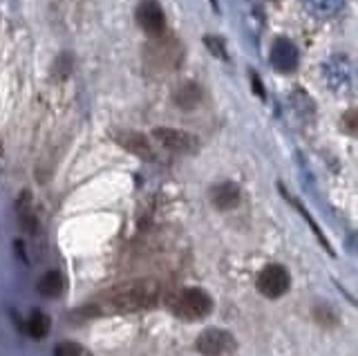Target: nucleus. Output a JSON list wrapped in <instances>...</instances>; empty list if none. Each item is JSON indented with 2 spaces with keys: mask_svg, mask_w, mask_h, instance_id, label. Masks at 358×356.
<instances>
[{
  "mask_svg": "<svg viewBox=\"0 0 358 356\" xmlns=\"http://www.w3.org/2000/svg\"><path fill=\"white\" fill-rule=\"evenodd\" d=\"M162 285L157 280H130L112 287L110 292L101 294L94 303L81 309L85 316H108V314H132V311L150 309L159 303Z\"/></svg>",
  "mask_w": 358,
  "mask_h": 356,
  "instance_id": "f257e3e1",
  "label": "nucleus"
},
{
  "mask_svg": "<svg viewBox=\"0 0 358 356\" xmlns=\"http://www.w3.org/2000/svg\"><path fill=\"white\" fill-rule=\"evenodd\" d=\"M168 307H171V311L177 318H182L186 322H195V320H204L213 311V298L199 287H186L171 298Z\"/></svg>",
  "mask_w": 358,
  "mask_h": 356,
  "instance_id": "f03ea898",
  "label": "nucleus"
},
{
  "mask_svg": "<svg viewBox=\"0 0 358 356\" xmlns=\"http://www.w3.org/2000/svg\"><path fill=\"white\" fill-rule=\"evenodd\" d=\"M322 74L327 79V85L334 92L347 94L354 87V65L345 54H336L327 63L322 65Z\"/></svg>",
  "mask_w": 358,
  "mask_h": 356,
  "instance_id": "7ed1b4c3",
  "label": "nucleus"
},
{
  "mask_svg": "<svg viewBox=\"0 0 358 356\" xmlns=\"http://www.w3.org/2000/svg\"><path fill=\"white\" fill-rule=\"evenodd\" d=\"M145 59H148V63L152 65V68L175 70L179 65V61L184 59V50L173 38L157 36V41L152 43V45H148V50H145Z\"/></svg>",
  "mask_w": 358,
  "mask_h": 356,
  "instance_id": "20e7f679",
  "label": "nucleus"
},
{
  "mask_svg": "<svg viewBox=\"0 0 358 356\" xmlns=\"http://www.w3.org/2000/svg\"><path fill=\"white\" fill-rule=\"evenodd\" d=\"M255 287L264 298H280L289 292L291 276L282 264H266L264 269L257 273Z\"/></svg>",
  "mask_w": 358,
  "mask_h": 356,
  "instance_id": "39448f33",
  "label": "nucleus"
},
{
  "mask_svg": "<svg viewBox=\"0 0 358 356\" xmlns=\"http://www.w3.org/2000/svg\"><path fill=\"white\" fill-rule=\"evenodd\" d=\"M195 350L201 356H229L235 350V339L227 329L208 327L195 339Z\"/></svg>",
  "mask_w": 358,
  "mask_h": 356,
  "instance_id": "423d86ee",
  "label": "nucleus"
},
{
  "mask_svg": "<svg viewBox=\"0 0 358 356\" xmlns=\"http://www.w3.org/2000/svg\"><path fill=\"white\" fill-rule=\"evenodd\" d=\"M137 23L148 36H152V38L164 36L166 16H164L162 5L157 3V0H143V3L137 7Z\"/></svg>",
  "mask_w": 358,
  "mask_h": 356,
  "instance_id": "0eeeda50",
  "label": "nucleus"
},
{
  "mask_svg": "<svg viewBox=\"0 0 358 356\" xmlns=\"http://www.w3.org/2000/svg\"><path fill=\"white\" fill-rule=\"evenodd\" d=\"M152 137L162 143L164 148L173 150V152H195L199 148L197 139L184 130H175V128H157L152 132Z\"/></svg>",
  "mask_w": 358,
  "mask_h": 356,
  "instance_id": "6e6552de",
  "label": "nucleus"
},
{
  "mask_svg": "<svg viewBox=\"0 0 358 356\" xmlns=\"http://www.w3.org/2000/svg\"><path fill=\"white\" fill-rule=\"evenodd\" d=\"M268 59H271V65L278 70V72H294L298 68V48L291 43L289 38H275L273 45H271V54H268Z\"/></svg>",
  "mask_w": 358,
  "mask_h": 356,
  "instance_id": "1a4fd4ad",
  "label": "nucleus"
},
{
  "mask_svg": "<svg viewBox=\"0 0 358 356\" xmlns=\"http://www.w3.org/2000/svg\"><path fill=\"white\" fill-rule=\"evenodd\" d=\"M210 202L217 211H231L238 206L240 202V186L233 182H222L217 186H213L210 191Z\"/></svg>",
  "mask_w": 358,
  "mask_h": 356,
  "instance_id": "9d476101",
  "label": "nucleus"
},
{
  "mask_svg": "<svg viewBox=\"0 0 358 356\" xmlns=\"http://www.w3.org/2000/svg\"><path fill=\"white\" fill-rule=\"evenodd\" d=\"M117 141L121 143L123 148H128L132 155H137V157L141 159H152V148H150V143L148 139H145L141 132H121V135L117 137Z\"/></svg>",
  "mask_w": 358,
  "mask_h": 356,
  "instance_id": "9b49d317",
  "label": "nucleus"
},
{
  "mask_svg": "<svg viewBox=\"0 0 358 356\" xmlns=\"http://www.w3.org/2000/svg\"><path fill=\"white\" fill-rule=\"evenodd\" d=\"M18 220L27 233H36L38 218H36V211H34V204H31V195L27 191L18 197Z\"/></svg>",
  "mask_w": 358,
  "mask_h": 356,
  "instance_id": "f8f14e48",
  "label": "nucleus"
},
{
  "mask_svg": "<svg viewBox=\"0 0 358 356\" xmlns=\"http://www.w3.org/2000/svg\"><path fill=\"white\" fill-rule=\"evenodd\" d=\"M302 3L313 18H331L341 12L345 0H302Z\"/></svg>",
  "mask_w": 358,
  "mask_h": 356,
  "instance_id": "ddd939ff",
  "label": "nucleus"
},
{
  "mask_svg": "<svg viewBox=\"0 0 358 356\" xmlns=\"http://www.w3.org/2000/svg\"><path fill=\"white\" fill-rule=\"evenodd\" d=\"M63 289H65V280H63V276L59 271H48L45 273L41 280H38V292L41 296L45 298H56V296H61L63 294Z\"/></svg>",
  "mask_w": 358,
  "mask_h": 356,
  "instance_id": "4468645a",
  "label": "nucleus"
},
{
  "mask_svg": "<svg viewBox=\"0 0 358 356\" xmlns=\"http://www.w3.org/2000/svg\"><path fill=\"white\" fill-rule=\"evenodd\" d=\"M50 327H52V320L48 314H43V311H31L29 318H27V332H29V336L31 339H45L50 334Z\"/></svg>",
  "mask_w": 358,
  "mask_h": 356,
  "instance_id": "2eb2a0df",
  "label": "nucleus"
},
{
  "mask_svg": "<svg viewBox=\"0 0 358 356\" xmlns=\"http://www.w3.org/2000/svg\"><path fill=\"white\" fill-rule=\"evenodd\" d=\"M199 99H201V92H199V87L195 83H184L179 90L175 92V104L179 108H195L199 104Z\"/></svg>",
  "mask_w": 358,
  "mask_h": 356,
  "instance_id": "dca6fc26",
  "label": "nucleus"
},
{
  "mask_svg": "<svg viewBox=\"0 0 358 356\" xmlns=\"http://www.w3.org/2000/svg\"><path fill=\"white\" fill-rule=\"evenodd\" d=\"M54 356H87V352L74 341H61L54 348Z\"/></svg>",
  "mask_w": 358,
  "mask_h": 356,
  "instance_id": "f3484780",
  "label": "nucleus"
},
{
  "mask_svg": "<svg viewBox=\"0 0 358 356\" xmlns=\"http://www.w3.org/2000/svg\"><path fill=\"white\" fill-rule=\"evenodd\" d=\"M204 43L208 45L210 54H215V57H220V59H229L227 50H224V41H222V38H215V36H206V38H204Z\"/></svg>",
  "mask_w": 358,
  "mask_h": 356,
  "instance_id": "a211bd4d",
  "label": "nucleus"
},
{
  "mask_svg": "<svg viewBox=\"0 0 358 356\" xmlns=\"http://www.w3.org/2000/svg\"><path fill=\"white\" fill-rule=\"evenodd\" d=\"M343 128L350 132L352 137H356V110H350V113H345V117H343Z\"/></svg>",
  "mask_w": 358,
  "mask_h": 356,
  "instance_id": "6ab92c4d",
  "label": "nucleus"
},
{
  "mask_svg": "<svg viewBox=\"0 0 358 356\" xmlns=\"http://www.w3.org/2000/svg\"><path fill=\"white\" fill-rule=\"evenodd\" d=\"M251 83H253V87H255V92L260 94V97H264L262 83H260V76H257V74H251Z\"/></svg>",
  "mask_w": 358,
  "mask_h": 356,
  "instance_id": "aec40b11",
  "label": "nucleus"
},
{
  "mask_svg": "<svg viewBox=\"0 0 358 356\" xmlns=\"http://www.w3.org/2000/svg\"><path fill=\"white\" fill-rule=\"evenodd\" d=\"M3 155H5V150H3V141H0V162H3Z\"/></svg>",
  "mask_w": 358,
  "mask_h": 356,
  "instance_id": "412c9836",
  "label": "nucleus"
},
{
  "mask_svg": "<svg viewBox=\"0 0 358 356\" xmlns=\"http://www.w3.org/2000/svg\"><path fill=\"white\" fill-rule=\"evenodd\" d=\"M210 5H213V9H217V0H210Z\"/></svg>",
  "mask_w": 358,
  "mask_h": 356,
  "instance_id": "4be33fe9",
  "label": "nucleus"
}]
</instances>
